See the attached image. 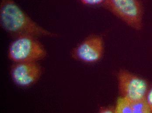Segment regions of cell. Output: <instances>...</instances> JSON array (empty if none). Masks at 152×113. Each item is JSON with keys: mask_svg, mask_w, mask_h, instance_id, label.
Wrapping results in <instances>:
<instances>
[{"mask_svg": "<svg viewBox=\"0 0 152 113\" xmlns=\"http://www.w3.org/2000/svg\"><path fill=\"white\" fill-rule=\"evenodd\" d=\"M0 25L13 37L32 36L55 37L58 34L47 30L32 20L14 0H0Z\"/></svg>", "mask_w": 152, "mask_h": 113, "instance_id": "6da1fadb", "label": "cell"}, {"mask_svg": "<svg viewBox=\"0 0 152 113\" xmlns=\"http://www.w3.org/2000/svg\"><path fill=\"white\" fill-rule=\"evenodd\" d=\"M131 104L132 113H151L145 99L131 101Z\"/></svg>", "mask_w": 152, "mask_h": 113, "instance_id": "ba28073f", "label": "cell"}, {"mask_svg": "<svg viewBox=\"0 0 152 113\" xmlns=\"http://www.w3.org/2000/svg\"><path fill=\"white\" fill-rule=\"evenodd\" d=\"M43 71V67L38 62H18L11 66L10 73L11 78L16 85L27 88L37 82Z\"/></svg>", "mask_w": 152, "mask_h": 113, "instance_id": "8992f818", "label": "cell"}, {"mask_svg": "<svg viewBox=\"0 0 152 113\" xmlns=\"http://www.w3.org/2000/svg\"><path fill=\"white\" fill-rule=\"evenodd\" d=\"M84 5L88 6H94L103 4L105 0H80Z\"/></svg>", "mask_w": 152, "mask_h": 113, "instance_id": "9c48e42d", "label": "cell"}, {"mask_svg": "<svg viewBox=\"0 0 152 113\" xmlns=\"http://www.w3.org/2000/svg\"><path fill=\"white\" fill-rule=\"evenodd\" d=\"M37 38L28 35L14 38L8 47V58L14 63L38 62L45 59L47 51Z\"/></svg>", "mask_w": 152, "mask_h": 113, "instance_id": "7a4b0ae2", "label": "cell"}, {"mask_svg": "<svg viewBox=\"0 0 152 113\" xmlns=\"http://www.w3.org/2000/svg\"><path fill=\"white\" fill-rule=\"evenodd\" d=\"M100 113H115V106H101L99 108Z\"/></svg>", "mask_w": 152, "mask_h": 113, "instance_id": "8fae6325", "label": "cell"}, {"mask_svg": "<svg viewBox=\"0 0 152 113\" xmlns=\"http://www.w3.org/2000/svg\"><path fill=\"white\" fill-rule=\"evenodd\" d=\"M119 96L131 101L145 99L149 90L147 81L136 74L121 70L117 74Z\"/></svg>", "mask_w": 152, "mask_h": 113, "instance_id": "277c9868", "label": "cell"}, {"mask_svg": "<svg viewBox=\"0 0 152 113\" xmlns=\"http://www.w3.org/2000/svg\"><path fill=\"white\" fill-rule=\"evenodd\" d=\"M103 4L132 29L137 31L142 29L143 8L140 0H105Z\"/></svg>", "mask_w": 152, "mask_h": 113, "instance_id": "3957f363", "label": "cell"}, {"mask_svg": "<svg viewBox=\"0 0 152 113\" xmlns=\"http://www.w3.org/2000/svg\"><path fill=\"white\" fill-rule=\"evenodd\" d=\"M115 113H132L131 101L119 96L115 106Z\"/></svg>", "mask_w": 152, "mask_h": 113, "instance_id": "52a82bcc", "label": "cell"}, {"mask_svg": "<svg viewBox=\"0 0 152 113\" xmlns=\"http://www.w3.org/2000/svg\"><path fill=\"white\" fill-rule=\"evenodd\" d=\"M104 52L102 37L93 35L87 37L71 52V56L75 60L85 63H96L102 59Z\"/></svg>", "mask_w": 152, "mask_h": 113, "instance_id": "5b68a950", "label": "cell"}, {"mask_svg": "<svg viewBox=\"0 0 152 113\" xmlns=\"http://www.w3.org/2000/svg\"><path fill=\"white\" fill-rule=\"evenodd\" d=\"M145 100L149 107L151 113H152V88L148 90L145 96Z\"/></svg>", "mask_w": 152, "mask_h": 113, "instance_id": "30bf717a", "label": "cell"}]
</instances>
